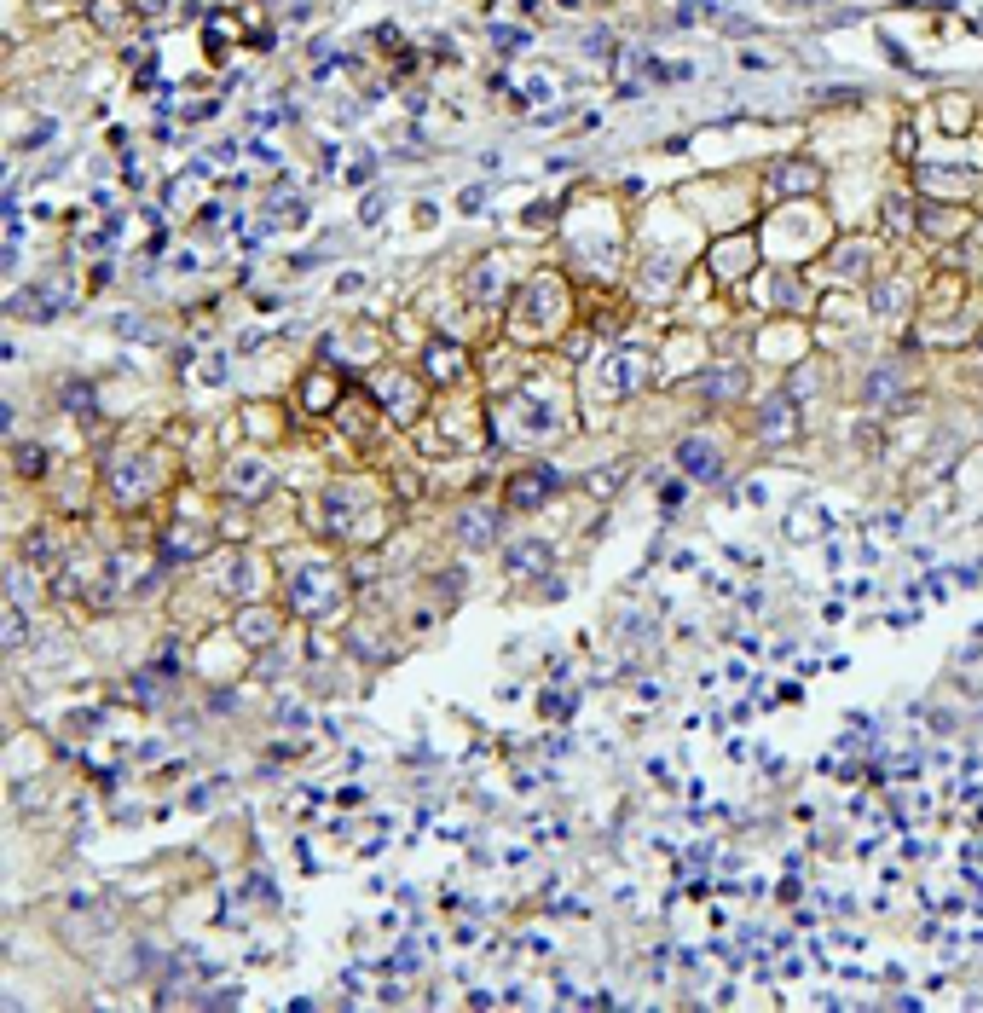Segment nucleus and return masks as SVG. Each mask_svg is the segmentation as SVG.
I'll return each instance as SVG.
<instances>
[{"instance_id": "nucleus-1", "label": "nucleus", "mask_w": 983, "mask_h": 1013, "mask_svg": "<svg viewBox=\"0 0 983 1013\" xmlns=\"http://www.w3.org/2000/svg\"><path fill=\"white\" fill-rule=\"evenodd\" d=\"M683 458H688V475H718V458H711V452L683 446Z\"/></svg>"}, {"instance_id": "nucleus-2", "label": "nucleus", "mask_w": 983, "mask_h": 1013, "mask_svg": "<svg viewBox=\"0 0 983 1013\" xmlns=\"http://www.w3.org/2000/svg\"><path fill=\"white\" fill-rule=\"evenodd\" d=\"M781 180H786L781 191H810V186H816V174H810V168H786Z\"/></svg>"}]
</instances>
